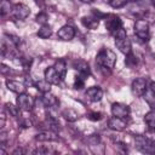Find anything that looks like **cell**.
I'll return each instance as SVG.
<instances>
[{
  "label": "cell",
  "mask_w": 155,
  "mask_h": 155,
  "mask_svg": "<svg viewBox=\"0 0 155 155\" xmlns=\"http://www.w3.org/2000/svg\"><path fill=\"white\" fill-rule=\"evenodd\" d=\"M116 61H117L116 54L110 48H105V47L101 48L96 56V64H97L99 71L104 76L110 75L111 70L114 69V67L116 64Z\"/></svg>",
  "instance_id": "1"
},
{
  "label": "cell",
  "mask_w": 155,
  "mask_h": 155,
  "mask_svg": "<svg viewBox=\"0 0 155 155\" xmlns=\"http://www.w3.org/2000/svg\"><path fill=\"white\" fill-rule=\"evenodd\" d=\"M114 41H115V46L116 48L124 53L125 56L132 52V45H131V40L128 39L126 30L124 28H120L115 34H114Z\"/></svg>",
  "instance_id": "2"
},
{
  "label": "cell",
  "mask_w": 155,
  "mask_h": 155,
  "mask_svg": "<svg viewBox=\"0 0 155 155\" xmlns=\"http://www.w3.org/2000/svg\"><path fill=\"white\" fill-rule=\"evenodd\" d=\"M134 34L138 39H140L144 42H148L150 39V29L149 23L145 19H137L134 22Z\"/></svg>",
  "instance_id": "3"
},
{
  "label": "cell",
  "mask_w": 155,
  "mask_h": 155,
  "mask_svg": "<svg viewBox=\"0 0 155 155\" xmlns=\"http://www.w3.org/2000/svg\"><path fill=\"white\" fill-rule=\"evenodd\" d=\"M16 104L18 105V108L22 110V111H31L35 107V99L30 96V94H27L25 92L24 93H21L18 94L17 99H16Z\"/></svg>",
  "instance_id": "4"
},
{
  "label": "cell",
  "mask_w": 155,
  "mask_h": 155,
  "mask_svg": "<svg viewBox=\"0 0 155 155\" xmlns=\"http://www.w3.org/2000/svg\"><path fill=\"white\" fill-rule=\"evenodd\" d=\"M104 22H105V28L110 34H115L120 28H122V22L117 15L114 13L105 15Z\"/></svg>",
  "instance_id": "5"
},
{
  "label": "cell",
  "mask_w": 155,
  "mask_h": 155,
  "mask_svg": "<svg viewBox=\"0 0 155 155\" xmlns=\"http://www.w3.org/2000/svg\"><path fill=\"white\" fill-rule=\"evenodd\" d=\"M134 142L137 149L140 150L142 153H148V154L155 153V143L150 142L145 136H137L134 138Z\"/></svg>",
  "instance_id": "6"
},
{
  "label": "cell",
  "mask_w": 155,
  "mask_h": 155,
  "mask_svg": "<svg viewBox=\"0 0 155 155\" xmlns=\"http://www.w3.org/2000/svg\"><path fill=\"white\" fill-rule=\"evenodd\" d=\"M148 90V81L144 78H137L132 81L131 85V91L132 94L136 97H143V94L147 92Z\"/></svg>",
  "instance_id": "7"
},
{
  "label": "cell",
  "mask_w": 155,
  "mask_h": 155,
  "mask_svg": "<svg viewBox=\"0 0 155 155\" xmlns=\"http://www.w3.org/2000/svg\"><path fill=\"white\" fill-rule=\"evenodd\" d=\"M11 15L15 19H18V21H23L27 17H29L30 15V8L29 6H27L25 4H22V2H18V4H15L13 7H12V11H11Z\"/></svg>",
  "instance_id": "8"
},
{
  "label": "cell",
  "mask_w": 155,
  "mask_h": 155,
  "mask_svg": "<svg viewBox=\"0 0 155 155\" xmlns=\"http://www.w3.org/2000/svg\"><path fill=\"white\" fill-rule=\"evenodd\" d=\"M111 114L113 116H116V117H121V119H126L130 116V113H131V109L127 104H124V103H113L111 104Z\"/></svg>",
  "instance_id": "9"
},
{
  "label": "cell",
  "mask_w": 155,
  "mask_h": 155,
  "mask_svg": "<svg viewBox=\"0 0 155 155\" xmlns=\"http://www.w3.org/2000/svg\"><path fill=\"white\" fill-rule=\"evenodd\" d=\"M75 28L71 27V25H63L58 31H57V38L59 40H63V41H70L74 39L75 36Z\"/></svg>",
  "instance_id": "10"
},
{
  "label": "cell",
  "mask_w": 155,
  "mask_h": 155,
  "mask_svg": "<svg viewBox=\"0 0 155 155\" xmlns=\"http://www.w3.org/2000/svg\"><path fill=\"white\" fill-rule=\"evenodd\" d=\"M35 140H38V142H57V140H59V137H58L57 132L51 131V130H45L35 136Z\"/></svg>",
  "instance_id": "11"
},
{
  "label": "cell",
  "mask_w": 155,
  "mask_h": 155,
  "mask_svg": "<svg viewBox=\"0 0 155 155\" xmlns=\"http://www.w3.org/2000/svg\"><path fill=\"white\" fill-rule=\"evenodd\" d=\"M85 96L91 102H99L103 98V91L99 86H91L86 90Z\"/></svg>",
  "instance_id": "12"
},
{
  "label": "cell",
  "mask_w": 155,
  "mask_h": 155,
  "mask_svg": "<svg viewBox=\"0 0 155 155\" xmlns=\"http://www.w3.org/2000/svg\"><path fill=\"white\" fill-rule=\"evenodd\" d=\"M108 127L113 131H116V132H121L124 131L126 127H127V122L125 121V119H121V117H116V116H111L109 120H108Z\"/></svg>",
  "instance_id": "13"
},
{
  "label": "cell",
  "mask_w": 155,
  "mask_h": 155,
  "mask_svg": "<svg viewBox=\"0 0 155 155\" xmlns=\"http://www.w3.org/2000/svg\"><path fill=\"white\" fill-rule=\"evenodd\" d=\"M73 67L75 68V70H78V74L85 76L86 79L91 75V69H90V65L87 62H85L84 59H78V61H74L73 63Z\"/></svg>",
  "instance_id": "14"
},
{
  "label": "cell",
  "mask_w": 155,
  "mask_h": 155,
  "mask_svg": "<svg viewBox=\"0 0 155 155\" xmlns=\"http://www.w3.org/2000/svg\"><path fill=\"white\" fill-rule=\"evenodd\" d=\"M40 101H41V103H42L46 108H56V107H58V104H59L58 98H57L54 94H52L51 92L42 93V96L40 97Z\"/></svg>",
  "instance_id": "15"
},
{
  "label": "cell",
  "mask_w": 155,
  "mask_h": 155,
  "mask_svg": "<svg viewBox=\"0 0 155 155\" xmlns=\"http://www.w3.org/2000/svg\"><path fill=\"white\" fill-rule=\"evenodd\" d=\"M44 76H45V80H47L51 85H59L62 79L61 76L57 74V71L54 70L53 67H48L45 69V73H44Z\"/></svg>",
  "instance_id": "16"
},
{
  "label": "cell",
  "mask_w": 155,
  "mask_h": 155,
  "mask_svg": "<svg viewBox=\"0 0 155 155\" xmlns=\"http://www.w3.org/2000/svg\"><path fill=\"white\" fill-rule=\"evenodd\" d=\"M5 84H6V87H7L11 92H15V93H17V94H21V93H24V92H25V87H27V86H25V84H23V82L7 79V80L5 81Z\"/></svg>",
  "instance_id": "17"
},
{
  "label": "cell",
  "mask_w": 155,
  "mask_h": 155,
  "mask_svg": "<svg viewBox=\"0 0 155 155\" xmlns=\"http://www.w3.org/2000/svg\"><path fill=\"white\" fill-rule=\"evenodd\" d=\"M53 68H54V70L57 71V74L61 76V79L63 81L65 79V76H67V63H65V61L62 59V58L57 59L54 65H53Z\"/></svg>",
  "instance_id": "18"
},
{
  "label": "cell",
  "mask_w": 155,
  "mask_h": 155,
  "mask_svg": "<svg viewBox=\"0 0 155 155\" xmlns=\"http://www.w3.org/2000/svg\"><path fill=\"white\" fill-rule=\"evenodd\" d=\"M81 22H82V24L87 28V29H97V27H98V24H99V19L96 17V16H87V17H82V19H81Z\"/></svg>",
  "instance_id": "19"
},
{
  "label": "cell",
  "mask_w": 155,
  "mask_h": 155,
  "mask_svg": "<svg viewBox=\"0 0 155 155\" xmlns=\"http://www.w3.org/2000/svg\"><path fill=\"white\" fill-rule=\"evenodd\" d=\"M62 116L68 121V122H75L78 119H79V113L71 108H68V109H64L62 111Z\"/></svg>",
  "instance_id": "20"
},
{
  "label": "cell",
  "mask_w": 155,
  "mask_h": 155,
  "mask_svg": "<svg viewBox=\"0 0 155 155\" xmlns=\"http://www.w3.org/2000/svg\"><path fill=\"white\" fill-rule=\"evenodd\" d=\"M34 87H36V90L41 93H46V92H51V84L47 81V80H39V81H35V85Z\"/></svg>",
  "instance_id": "21"
},
{
  "label": "cell",
  "mask_w": 155,
  "mask_h": 155,
  "mask_svg": "<svg viewBox=\"0 0 155 155\" xmlns=\"http://www.w3.org/2000/svg\"><path fill=\"white\" fill-rule=\"evenodd\" d=\"M144 122L148 130H155V110H150L144 115Z\"/></svg>",
  "instance_id": "22"
},
{
  "label": "cell",
  "mask_w": 155,
  "mask_h": 155,
  "mask_svg": "<svg viewBox=\"0 0 155 155\" xmlns=\"http://www.w3.org/2000/svg\"><path fill=\"white\" fill-rule=\"evenodd\" d=\"M87 142H88L90 148L92 149L93 153H94L96 148H98V147H103V145H102V140H101L99 134H91V136L87 138Z\"/></svg>",
  "instance_id": "23"
},
{
  "label": "cell",
  "mask_w": 155,
  "mask_h": 155,
  "mask_svg": "<svg viewBox=\"0 0 155 155\" xmlns=\"http://www.w3.org/2000/svg\"><path fill=\"white\" fill-rule=\"evenodd\" d=\"M52 35V28L48 24H44L40 27V29L38 30V36L40 39H48Z\"/></svg>",
  "instance_id": "24"
},
{
  "label": "cell",
  "mask_w": 155,
  "mask_h": 155,
  "mask_svg": "<svg viewBox=\"0 0 155 155\" xmlns=\"http://www.w3.org/2000/svg\"><path fill=\"white\" fill-rule=\"evenodd\" d=\"M5 111H6L10 116H12V117H18L21 109L18 108V105H13L12 103H6V104H5Z\"/></svg>",
  "instance_id": "25"
},
{
  "label": "cell",
  "mask_w": 155,
  "mask_h": 155,
  "mask_svg": "<svg viewBox=\"0 0 155 155\" xmlns=\"http://www.w3.org/2000/svg\"><path fill=\"white\" fill-rule=\"evenodd\" d=\"M12 5L8 0H1L0 2V12H1V16H6L7 13H11L12 11Z\"/></svg>",
  "instance_id": "26"
},
{
  "label": "cell",
  "mask_w": 155,
  "mask_h": 155,
  "mask_svg": "<svg viewBox=\"0 0 155 155\" xmlns=\"http://www.w3.org/2000/svg\"><path fill=\"white\" fill-rule=\"evenodd\" d=\"M143 97H144L145 102L148 103V105L151 108V110H155V94H153V93L150 92L149 87H148L147 92L143 94Z\"/></svg>",
  "instance_id": "27"
},
{
  "label": "cell",
  "mask_w": 155,
  "mask_h": 155,
  "mask_svg": "<svg viewBox=\"0 0 155 155\" xmlns=\"http://www.w3.org/2000/svg\"><path fill=\"white\" fill-rule=\"evenodd\" d=\"M33 154H36V155H47V154H54L56 150H53L52 148H47V147H39L36 149H34L31 151Z\"/></svg>",
  "instance_id": "28"
},
{
  "label": "cell",
  "mask_w": 155,
  "mask_h": 155,
  "mask_svg": "<svg viewBox=\"0 0 155 155\" xmlns=\"http://www.w3.org/2000/svg\"><path fill=\"white\" fill-rule=\"evenodd\" d=\"M85 81H86V78L78 74L75 76V80H74V88L76 90H81L82 87H85Z\"/></svg>",
  "instance_id": "29"
},
{
  "label": "cell",
  "mask_w": 155,
  "mask_h": 155,
  "mask_svg": "<svg viewBox=\"0 0 155 155\" xmlns=\"http://www.w3.org/2000/svg\"><path fill=\"white\" fill-rule=\"evenodd\" d=\"M125 63H126V65H127V67L133 68V67L137 64V58H136V56H134L132 52H131V53H128V54H126Z\"/></svg>",
  "instance_id": "30"
},
{
  "label": "cell",
  "mask_w": 155,
  "mask_h": 155,
  "mask_svg": "<svg viewBox=\"0 0 155 155\" xmlns=\"http://www.w3.org/2000/svg\"><path fill=\"white\" fill-rule=\"evenodd\" d=\"M35 21H36V23H40L41 25H44V24L47 23V21H48V16H47V13H45V12H40V13H38Z\"/></svg>",
  "instance_id": "31"
},
{
  "label": "cell",
  "mask_w": 155,
  "mask_h": 155,
  "mask_svg": "<svg viewBox=\"0 0 155 155\" xmlns=\"http://www.w3.org/2000/svg\"><path fill=\"white\" fill-rule=\"evenodd\" d=\"M128 0H109V5L114 8H120V7H124L126 4H127Z\"/></svg>",
  "instance_id": "32"
},
{
  "label": "cell",
  "mask_w": 155,
  "mask_h": 155,
  "mask_svg": "<svg viewBox=\"0 0 155 155\" xmlns=\"http://www.w3.org/2000/svg\"><path fill=\"white\" fill-rule=\"evenodd\" d=\"M102 117H103V115L99 111H91L87 114V119L91 121H99Z\"/></svg>",
  "instance_id": "33"
},
{
  "label": "cell",
  "mask_w": 155,
  "mask_h": 155,
  "mask_svg": "<svg viewBox=\"0 0 155 155\" xmlns=\"http://www.w3.org/2000/svg\"><path fill=\"white\" fill-rule=\"evenodd\" d=\"M31 62H33L31 58H21V64H22V67H23L24 70H28L30 68Z\"/></svg>",
  "instance_id": "34"
},
{
  "label": "cell",
  "mask_w": 155,
  "mask_h": 155,
  "mask_svg": "<svg viewBox=\"0 0 155 155\" xmlns=\"http://www.w3.org/2000/svg\"><path fill=\"white\" fill-rule=\"evenodd\" d=\"M31 125H33V122H31V120H29V119H23V120L19 121V126L23 127V128H28V127H30Z\"/></svg>",
  "instance_id": "35"
},
{
  "label": "cell",
  "mask_w": 155,
  "mask_h": 155,
  "mask_svg": "<svg viewBox=\"0 0 155 155\" xmlns=\"http://www.w3.org/2000/svg\"><path fill=\"white\" fill-rule=\"evenodd\" d=\"M6 142H7V132L2 130V131L0 132V144H1V145H5Z\"/></svg>",
  "instance_id": "36"
},
{
  "label": "cell",
  "mask_w": 155,
  "mask_h": 155,
  "mask_svg": "<svg viewBox=\"0 0 155 155\" xmlns=\"http://www.w3.org/2000/svg\"><path fill=\"white\" fill-rule=\"evenodd\" d=\"M1 73H2V75H8V74H15V71L13 70H11L8 67H6L4 63L1 64Z\"/></svg>",
  "instance_id": "37"
},
{
  "label": "cell",
  "mask_w": 155,
  "mask_h": 155,
  "mask_svg": "<svg viewBox=\"0 0 155 155\" xmlns=\"http://www.w3.org/2000/svg\"><path fill=\"white\" fill-rule=\"evenodd\" d=\"M24 153H25V150L23 148H17L12 151V155H21V154H24Z\"/></svg>",
  "instance_id": "38"
},
{
  "label": "cell",
  "mask_w": 155,
  "mask_h": 155,
  "mask_svg": "<svg viewBox=\"0 0 155 155\" xmlns=\"http://www.w3.org/2000/svg\"><path fill=\"white\" fill-rule=\"evenodd\" d=\"M149 90L153 94H155V81H151L150 85H149Z\"/></svg>",
  "instance_id": "39"
},
{
  "label": "cell",
  "mask_w": 155,
  "mask_h": 155,
  "mask_svg": "<svg viewBox=\"0 0 155 155\" xmlns=\"http://www.w3.org/2000/svg\"><path fill=\"white\" fill-rule=\"evenodd\" d=\"M5 121H6V119H5V114L2 113V114H1V124H0V127H1V128H4V126H5Z\"/></svg>",
  "instance_id": "40"
},
{
  "label": "cell",
  "mask_w": 155,
  "mask_h": 155,
  "mask_svg": "<svg viewBox=\"0 0 155 155\" xmlns=\"http://www.w3.org/2000/svg\"><path fill=\"white\" fill-rule=\"evenodd\" d=\"M80 1H82V2H85V4H91L93 0H80Z\"/></svg>",
  "instance_id": "41"
},
{
  "label": "cell",
  "mask_w": 155,
  "mask_h": 155,
  "mask_svg": "<svg viewBox=\"0 0 155 155\" xmlns=\"http://www.w3.org/2000/svg\"><path fill=\"white\" fill-rule=\"evenodd\" d=\"M34 1H35V2H36V4H40V2H42V1H44V0H34Z\"/></svg>",
  "instance_id": "42"
},
{
  "label": "cell",
  "mask_w": 155,
  "mask_h": 155,
  "mask_svg": "<svg viewBox=\"0 0 155 155\" xmlns=\"http://www.w3.org/2000/svg\"><path fill=\"white\" fill-rule=\"evenodd\" d=\"M153 6L155 7V0H153Z\"/></svg>",
  "instance_id": "43"
},
{
  "label": "cell",
  "mask_w": 155,
  "mask_h": 155,
  "mask_svg": "<svg viewBox=\"0 0 155 155\" xmlns=\"http://www.w3.org/2000/svg\"><path fill=\"white\" fill-rule=\"evenodd\" d=\"M131 1H138V0H131Z\"/></svg>",
  "instance_id": "44"
}]
</instances>
